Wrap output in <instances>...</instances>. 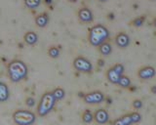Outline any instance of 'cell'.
I'll use <instances>...</instances> for the list:
<instances>
[{"instance_id": "obj_1", "label": "cell", "mask_w": 156, "mask_h": 125, "mask_svg": "<svg viewBox=\"0 0 156 125\" xmlns=\"http://www.w3.org/2000/svg\"><path fill=\"white\" fill-rule=\"evenodd\" d=\"M109 36H110V33H109L108 28L105 27L104 25L98 23V25H95L94 27H92L90 28L88 40H89L90 44L92 46L99 47L104 42L107 41Z\"/></svg>"}, {"instance_id": "obj_2", "label": "cell", "mask_w": 156, "mask_h": 125, "mask_svg": "<svg viewBox=\"0 0 156 125\" xmlns=\"http://www.w3.org/2000/svg\"><path fill=\"white\" fill-rule=\"evenodd\" d=\"M27 66L21 60H14L8 65V74L12 82H20L27 76Z\"/></svg>"}, {"instance_id": "obj_3", "label": "cell", "mask_w": 156, "mask_h": 125, "mask_svg": "<svg viewBox=\"0 0 156 125\" xmlns=\"http://www.w3.org/2000/svg\"><path fill=\"white\" fill-rule=\"evenodd\" d=\"M56 102L57 101L54 98L52 92H46L45 94H43L37 107V113L39 116L47 115L55 107Z\"/></svg>"}, {"instance_id": "obj_4", "label": "cell", "mask_w": 156, "mask_h": 125, "mask_svg": "<svg viewBox=\"0 0 156 125\" xmlns=\"http://www.w3.org/2000/svg\"><path fill=\"white\" fill-rule=\"evenodd\" d=\"M13 119L18 125H31L35 122L36 116L27 109H18L13 114Z\"/></svg>"}, {"instance_id": "obj_5", "label": "cell", "mask_w": 156, "mask_h": 125, "mask_svg": "<svg viewBox=\"0 0 156 125\" xmlns=\"http://www.w3.org/2000/svg\"><path fill=\"white\" fill-rule=\"evenodd\" d=\"M73 68L80 73H90L93 70V65L92 62L85 57L78 56L73 61Z\"/></svg>"}, {"instance_id": "obj_6", "label": "cell", "mask_w": 156, "mask_h": 125, "mask_svg": "<svg viewBox=\"0 0 156 125\" xmlns=\"http://www.w3.org/2000/svg\"><path fill=\"white\" fill-rule=\"evenodd\" d=\"M105 94L101 92V91H93V92H89L85 94L84 98V102L86 104L89 105H96V104H101L105 101Z\"/></svg>"}, {"instance_id": "obj_7", "label": "cell", "mask_w": 156, "mask_h": 125, "mask_svg": "<svg viewBox=\"0 0 156 125\" xmlns=\"http://www.w3.org/2000/svg\"><path fill=\"white\" fill-rule=\"evenodd\" d=\"M156 74V70L153 66H145L140 68L138 71V76L139 78L143 79V80H148L153 78Z\"/></svg>"}, {"instance_id": "obj_8", "label": "cell", "mask_w": 156, "mask_h": 125, "mask_svg": "<svg viewBox=\"0 0 156 125\" xmlns=\"http://www.w3.org/2000/svg\"><path fill=\"white\" fill-rule=\"evenodd\" d=\"M78 19L79 21L82 23H91L94 20V15H93V12L91 9H89L88 7H82L79 9L78 11Z\"/></svg>"}, {"instance_id": "obj_9", "label": "cell", "mask_w": 156, "mask_h": 125, "mask_svg": "<svg viewBox=\"0 0 156 125\" xmlns=\"http://www.w3.org/2000/svg\"><path fill=\"white\" fill-rule=\"evenodd\" d=\"M94 120L98 124H105L109 120V114L106 109H99L94 113Z\"/></svg>"}, {"instance_id": "obj_10", "label": "cell", "mask_w": 156, "mask_h": 125, "mask_svg": "<svg viewBox=\"0 0 156 125\" xmlns=\"http://www.w3.org/2000/svg\"><path fill=\"white\" fill-rule=\"evenodd\" d=\"M130 42H131L130 36L125 32H119L115 36V44L119 48H122V49L128 47L130 45Z\"/></svg>"}, {"instance_id": "obj_11", "label": "cell", "mask_w": 156, "mask_h": 125, "mask_svg": "<svg viewBox=\"0 0 156 125\" xmlns=\"http://www.w3.org/2000/svg\"><path fill=\"white\" fill-rule=\"evenodd\" d=\"M120 76L121 75L117 73L116 71L113 70L112 66H111V68H109L108 70H107V71H106V78L112 84H118Z\"/></svg>"}, {"instance_id": "obj_12", "label": "cell", "mask_w": 156, "mask_h": 125, "mask_svg": "<svg viewBox=\"0 0 156 125\" xmlns=\"http://www.w3.org/2000/svg\"><path fill=\"white\" fill-rule=\"evenodd\" d=\"M49 23V16L47 13L39 14L35 18V23L39 27H45Z\"/></svg>"}, {"instance_id": "obj_13", "label": "cell", "mask_w": 156, "mask_h": 125, "mask_svg": "<svg viewBox=\"0 0 156 125\" xmlns=\"http://www.w3.org/2000/svg\"><path fill=\"white\" fill-rule=\"evenodd\" d=\"M24 41L28 45H34L38 41V35L34 31H27L23 36Z\"/></svg>"}, {"instance_id": "obj_14", "label": "cell", "mask_w": 156, "mask_h": 125, "mask_svg": "<svg viewBox=\"0 0 156 125\" xmlns=\"http://www.w3.org/2000/svg\"><path fill=\"white\" fill-rule=\"evenodd\" d=\"M99 51L102 56H109L112 52V46L109 42H104L99 46Z\"/></svg>"}, {"instance_id": "obj_15", "label": "cell", "mask_w": 156, "mask_h": 125, "mask_svg": "<svg viewBox=\"0 0 156 125\" xmlns=\"http://www.w3.org/2000/svg\"><path fill=\"white\" fill-rule=\"evenodd\" d=\"M9 89L7 87V85L3 83V82H0V102H5L9 99Z\"/></svg>"}, {"instance_id": "obj_16", "label": "cell", "mask_w": 156, "mask_h": 125, "mask_svg": "<svg viewBox=\"0 0 156 125\" xmlns=\"http://www.w3.org/2000/svg\"><path fill=\"white\" fill-rule=\"evenodd\" d=\"M131 79L129 76L127 75H121L120 78H119V81H118V85L122 88H129L131 86Z\"/></svg>"}, {"instance_id": "obj_17", "label": "cell", "mask_w": 156, "mask_h": 125, "mask_svg": "<svg viewBox=\"0 0 156 125\" xmlns=\"http://www.w3.org/2000/svg\"><path fill=\"white\" fill-rule=\"evenodd\" d=\"M93 120H94V114L92 113L91 110L90 109L84 110V112L82 113V121L84 123L89 124L93 122Z\"/></svg>"}, {"instance_id": "obj_18", "label": "cell", "mask_w": 156, "mask_h": 125, "mask_svg": "<svg viewBox=\"0 0 156 125\" xmlns=\"http://www.w3.org/2000/svg\"><path fill=\"white\" fill-rule=\"evenodd\" d=\"M54 98L56 99V101H60V100H62L63 98H65L66 96V92L65 90H63L62 88L61 87H58L56 89H54V91L52 92Z\"/></svg>"}, {"instance_id": "obj_19", "label": "cell", "mask_w": 156, "mask_h": 125, "mask_svg": "<svg viewBox=\"0 0 156 125\" xmlns=\"http://www.w3.org/2000/svg\"><path fill=\"white\" fill-rule=\"evenodd\" d=\"M24 5L29 9H35L41 3V0H23Z\"/></svg>"}, {"instance_id": "obj_20", "label": "cell", "mask_w": 156, "mask_h": 125, "mask_svg": "<svg viewBox=\"0 0 156 125\" xmlns=\"http://www.w3.org/2000/svg\"><path fill=\"white\" fill-rule=\"evenodd\" d=\"M48 55L51 58H53V59H56V58H58V55H60V49L56 46H52V47L49 48Z\"/></svg>"}, {"instance_id": "obj_21", "label": "cell", "mask_w": 156, "mask_h": 125, "mask_svg": "<svg viewBox=\"0 0 156 125\" xmlns=\"http://www.w3.org/2000/svg\"><path fill=\"white\" fill-rule=\"evenodd\" d=\"M144 21H145V17L144 16H140V17H138L133 20L132 22V25L136 27H140L144 23Z\"/></svg>"}, {"instance_id": "obj_22", "label": "cell", "mask_w": 156, "mask_h": 125, "mask_svg": "<svg viewBox=\"0 0 156 125\" xmlns=\"http://www.w3.org/2000/svg\"><path fill=\"white\" fill-rule=\"evenodd\" d=\"M131 115V119H132V123H138L141 120V115L138 112H134L130 113Z\"/></svg>"}, {"instance_id": "obj_23", "label": "cell", "mask_w": 156, "mask_h": 125, "mask_svg": "<svg viewBox=\"0 0 156 125\" xmlns=\"http://www.w3.org/2000/svg\"><path fill=\"white\" fill-rule=\"evenodd\" d=\"M112 68H113V70H114L118 74L123 75L124 71H125V68H124V66L122 65V64H119V62H118V64H115L113 66H112Z\"/></svg>"}, {"instance_id": "obj_24", "label": "cell", "mask_w": 156, "mask_h": 125, "mask_svg": "<svg viewBox=\"0 0 156 125\" xmlns=\"http://www.w3.org/2000/svg\"><path fill=\"white\" fill-rule=\"evenodd\" d=\"M133 108L135 109H141V108H143V101L139 100V99L134 100L133 101Z\"/></svg>"}, {"instance_id": "obj_25", "label": "cell", "mask_w": 156, "mask_h": 125, "mask_svg": "<svg viewBox=\"0 0 156 125\" xmlns=\"http://www.w3.org/2000/svg\"><path fill=\"white\" fill-rule=\"evenodd\" d=\"M26 104H27V105L28 108H32V107L35 105V99L32 98V97H28L26 100Z\"/></svg>"}, {"instance_id": "obj_26", "label": "cell", "mask_w": 156, "mask_h": 125, "mask_svg": "<svg viewBox=\"0 0 156 125\" xmlns=\"http://www.w3.org/2000/svg\"><path fill=\"white\" fill-rule=\"evenodd\" d=\"M121 117H122V119H123L125 125H131V124H133V123H132V119H131L130 113L129 114H125V115H123V116H121Z\"/></svg>"}, {"instance_id": "obj_27", "label": "cell", "mask_w": 156, "mask_h": 125, "mask_svg": "<svg viewBox=\"0 0 156 125\" xmlns=\"http://www.w3.org/2000/svg\"><path fill=\"white\" fill-rule=\"evenodd\" d=\"M112 125H125V123L123 121V119H122V117H119L112 122Z\"/></svg>"}, {"instance_id": "obj_28", "label": "cell", "mask_w": 156, "mask_h": 125, "mask_svg": "<svg viewBox=\"0 0 156 125\" xmlns=\"http://www.w3.org/2000/svg\"><path fill=\"white\" fill-rule=\"evenodd\" d=\"M98 66H105V61L100 59L99 61H98Z\"/></svg>"}, {"instance_id": "obj_29", "label": "cell", "mask_w": 156, "mask_h": 125, "mask_svg": "<svg viewBox=\"0 0 156 125\" xmlns=\"http://www.w3.org/2000/svg\"><path fill=\"white\" fill-rule=\"evenodd\" d=\"M150 91H151V93H152V94H156V85L152 86L151 89H150Z\"/></svg>"}, {"instance_id": "obj_30", "label": "cell", "mask_w": 156, "mask_h": 125, "mask_svg": "<svg viewBox=\"0 0 156 125\" xmlns=\"http://www.w3.org/2000/svg\"><path fill=\"white\" fill-rule=\"evenodd\" d=\"M43 1L45 4H47V5H50V4L53 3V0H43Z\"/></svg>"}, {"instance_id": "obj_31", "label": "cell", "mask_w": 156, "mask_h": 125, "mask_svg": "<svg viewBox=\"0 0 156 125\" xmlns=\"http://www.w3.org/2000/svg\"><path fill=\"white\" fill-rule=\"evenodd\" d=\"M78 96H79V97H82V98H84L85 94H83L82 92H80V93H78Z\"/></svg>"}, {"instance_id": "obj_32", "label": "cell", "mask_w": 156, "mask_h": 125, "mask_svg": "<svg viewBox=\"0 0 156 125\" xmlns=\"http://www.w3.org/2000/svg\"><path fill=\"white\" fill-rule=\"evenodd\" d=\"M153 23L154 27H156V17H155V18L153 19V23Z\"/></svg>"}, {"instance_id": "obj_33", "label": "cell", "mask_w": 156, "mask_h": 125, "mask_svg": "<svg viewBox=\"0 0 156 125\" xmlns=\"http://www.w3.org/2000/svg\"><path fill=\"white\" fill-rule=\"evenodd\" d=\"M98 1H100V2H106V1H108V0H98Z\"/></svg>"}, {"instance_id": "obj_34", "label": "cell", "mask_w": 156, "mask_h": 125, "mask_svg": "<svg viewBox=\"0 0 156 125\" xmlns=\"http://www.w3.org/2000/svg\"><path fill=\"white\" fill-rule=\"evenodd\" d=\"M151 1H155V0H151Z\"/></svg>"}, {"instance_id": "obj_35", "label": "cell", "mask_w": 156, "mask_h": 125, "mask_svg": "<svg viewBox=\"0 0 156 125\" xmlns=\"http://www.w3.org/2000/svg\"><path fill=\"white\" fill-rule=\"evenodd\" d=\"M0 82H1V81H0Z\"/></svg>"}]
</instances>
